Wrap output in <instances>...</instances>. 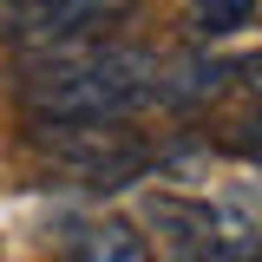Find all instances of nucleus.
Instances as JSON below:
<instances>
[{
	"mask_svg": "<svg viewBox=\"0 0 262 262\" xmlns=\"http://www.w3.org/2000/svg\"><path fill=\"white\" fill-rule=\"evenodd\" d=\"M158 72H164V53L105 39L92 59L66 66V72L20 79V105L39 125H131L138 112L158 105Z\"/></svg>",
	"mask_w": 262,
	"mask_h": 262,
	"instance_id": "1",
	"label": "nucleus"
},
{
	"mask_svg": "<svg viewBox=\"0 0 262 262\" xmlns=\"http://www.w3.org/2000/svg\"><path fill=\"white\" fill-rule=\"evenodd\" d=\"M27 138L72 177H85L92 190H118L138 170H151V151L125 125H39V118H27Z\"/></svg>",
	"mask_w": 262,
	"mask_h": 262,
	"instance_id": "2",
	"label": "nucleus"
},
{
	"mask_svg": "<svg viewBox=\"0 0 262 262\" xmlns=\"http://www.w3.org/2000/svg\"><path fill=\"white\" fill-rule=\"evenodd\" d=\"M138 0H0V39L13 46H46V39H79L125 20Z\"/></svg>",
	"mask_w": 262,
	"mask_h": 262,
	"instance_id": "3",
	"label": "nucleus"
},
{
	"mask_svg": "<svg viewBox=\"0 0 262 262\" xmlns=\"http://www.w3.org/2000/svg\"><path fill=\"white\" fill-rule=\"evenodd\" d=\"M144 229L158 236L164 262H210V203L203 196H170V190L144 196Z\"/></svg>",
	"mask_w": 262,
	"mask_h": 262,
	"instance_id": "4",
	"label": "nucleus"
},
{
	"mask_svg": "<svg viewBox=\"0 0 262 262\" xmlns=\"http://www.w3.org/2000/svg\"><path fill=\"white\" fill-rule=\"evenodd\" d=\"M66 262H158L151 236L125 216H85L66 229Z\"/></svg>",
	"mask_w": 262,
	"mask_h": 262,
	"instance_id": "5",
	"label": "nucleus"
},
{
	"mask_svg": "<svg viewBox=\"0 0 262 262\" xmlns=\"http://www.w3.org/2000/svg\"><path fill=\"white\" fill-rule=\"evenodd\" d=\"M236 72V66L223 59H210V53H190V59H164L158 72V105H170V112H190V105H203V98H216L223 92V79Z\"/></svg>",
	"mask_w": 262,
	"mask_h": 262,
	"instance_id": "6",
	"label": "nucleus"
},
{
	"mask_svg": "<svg viewBox=\"0 0 262 262\" xmlns=\"http://www.w3.org/2000/svg\"><path fill=\"white\" fill-rule=\"evenodd\" d=\"M210 262H262V223L243 203H210Z\"/></svg>",
	"mask_w": 262,
	"mask_h": 262,
	"instance_id": "7",
	"label": "nucleus"
},
{
	"mask_svg": "<svg viewBox=\"0 0 262 262\" xmlns=\"http://www.w3.org/2000/svg\"><path fill=\"white\" fill-rule=\"evenodd\" d=\"M256 20H262V0H190L184 7V33H190L196 46L236 39V33H249Z\"/></svg>",
	"mask_w": 262,
	"mask_h": 262,
	"instance_id": "8",
	"label": "nucleus"
},
{
	"mask_svg": "<svg viewBox=\"0 0 262 262\" xmlns=\"http://www.w3.org/2000/svg\"><path fill=\"white\" fill-rule=\"evenodd\" d=\"M249 92H256V105H262V59L249 66Z\"/></svg>",
	"mask_w": 262,
	"mask_h": 262,
	"instance_id": "9",
	"label": "nucleus"
}]
</instances>
